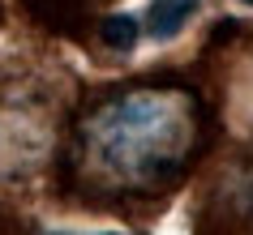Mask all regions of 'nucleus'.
I'll list each match as a JSON object with an SVG mask.
<instances>
[{
  "instance_id": "1",
  "label": "nucleus",
  "mask_w": 253,
  "mask_h": 235,
  "mask_svg": "<svg viewBox=\"0 0 253 235\" xmlns=\"http://www.w3.org/2000/svg\"><path fill=\"white\" fill-rule=\"evenodd\" d=\"M198 141V103L185 90H129L82 124V171L112 193L163 188Z\"/></svg>"
},
{
  "instance_id": "2",
  "label": "nucleus",
  "mask_w": 253,
  "mask_h": 235,
  "mask_svg": "<svg viewBox=\"0 0 253 235\" xmlns=\"http://www.w3.org/2000/svg\"><path fill=\"white\" fill-rule=\"evenodd\" d=\"M198 9V0H155L146 13V26L155 39H172L176 30L185 26V17Z\"/></svg>"
},
{
  "instance_id": "3",
  "label": "nucleus",
  "mask_w": 253,
  "mask_h": 235,
  "mask_svg": "<svg viewBox=\"0 0 253 235\" xmlns=\"http://www.w3.org/2000/svg\"><path fill=\"white\" fill-rule=\"evenodd\" d=\"M103 43L107 47H116V52H129V47H133L137 43V22L133 17H107L103 22Z\"/></svg>"
},
{
  "instance_id": "4",
  "label": "nucleus",
  "mask_w": 253,
  "mask_h": 235,
  "mask_svg": "<svg viewBox=\"0 0 253 235\" xmlns=\"http://www.w3.org/2000/svg\"><path fill=\"white\" fill-rule=\"evenodd\" d=\"M245 4H253V0H245Z\"/></svg>"
}]
</instances>
